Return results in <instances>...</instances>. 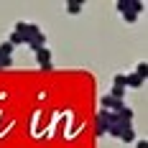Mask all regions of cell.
<instances>
[{
	"label": "cell",
	"instance_id": "cell-6",
	"mask_svg": "<svg viewBox=\"0 0 148 148\" xmlns=\"http://www.w3.org/2000/svg\"><path fill=\"white\" fill-rule=\"evenodd\" d=\"M66 10H69L72 15L82 13V0H69V3H66Z\"/></svg>",
	"mask_w": 148,
	"mask_h": 148
},
{
	"label": "cell",
	"instance_id": "cell-3",
	"mask_svg": "<svg viewBox=\"0 0 148 148\" xmlns=\"http://www.w3.org/2000/svg\"><path fill=\"white\" fill-rule=\"evenodd\" d=\"M36 54V61H38V66H44V64H51V51L49 49H38V51H33Z\"/></svg>",
	"mask_w": 148,
	"mask_h": 148
},
{
	"label": "cell",
	"instance_id": "cell-2",
	"mask_svg": "<svg viewBox=\"0 0 148 148\" xmlns=\"http://www.w3.org/2000/svg\"><path fill=\"white\" fill-rule=\"evenodd\" d=\"M26 46H31L33 51H38V49H46V33H44V31L33 33V36L28 38V44H26Z\"/></svg>",
	"mask_w": 148,
	"mask_h": 148
},
{
	"label": "cell",
	"instance_id": "cell-10",
	"mask_svg": "<svg viewBox=\"0 0 148 148\" xmlns=\"http://www.w3.org/2000/svg\"><path fill=\"white\" fill-rule=\"evenodd\" d=\"M120 140H125V143H133V140H135V130H133V128H130V130H125V133L120 135Z\"/></svg>",
	"mask_w": 148,
	"mask_h": 148
},
{
	"label": "cell",
	"instance_id": "cell-13",
	"mask_svg": "<svg viewBox=\"0 0 148 148\" xmlns=\"http://www.w3.org/2000/svg\"><path fill=\"white\" fill-rule=\"evenodd\" d=\"M133 143H135V148H148V140H146V138H143V140H138V138H135Z\"/></svg>",
	"mask_w": 148,
	"mask_h": 148
},
{
	"label": "cell",
	"instance_id": "cell-12",
	"mask_svg": "<svg viewBox=\"0 0 148 148\" xmlns=\"http://www.w3.org/2000/svg\"><path fill=\"white\" fill-rule=\"evenodd\" d=\"M112 84H118V87H125V74H115V77H112Z\"/></svg>",
	"mask_w": 148,
	"mask_h": 148
},
{
	"label": "cell",
	"instance_id": "cell-4",
	"mask_svg": "<svg viewBox=\"0 0 148 148\" xmlns=\"http://www.w3.org/2000/svg\"><path fill=\"white\" fill-rule=\"evenodd\" d=\"M107 95H110L112 100H118V102H123V97H125V87H118V84H112Z\"/></svg>",
	"mask_w": 148,
	"mask_h": 148
},
{
	"label": "cell",
	"instance_id": "cell-8",
	"mask_svg": "<svg viewBox=\"0 0 148 148\" xmlns=\"http://www.w3.org/2000/svg\"><path fill=\"white\" fill-rule=\"evenodd\" d=\"M120 15H123V18L128 21V23H135V21H138V13H135L130 5H128V10H125V13H120Z\"/></svg>",
	"mask_w": 148,
	"mask_h": 148
},
{
	"label": "cell",
	"instance_id": "cell-5",
	"mask_svg": "<svg viewBox=\"0 0 148 148\" xmlns=\"http://www.w3.org/2000/svg\"><path fill=\"white\" fill-rule=\"evenodd\" d=\"M140 84H143V79H140V77H135V74H125V87H140Z\"/></svg>",
	"mask_w": 148,
	"mask_h": 148
},
{
	"label": "cell",
	"instance_id": "cell-7",
	"mask_svg": "<svg viewBox=\"0 0 148 148\" xmlns=\"http://www.w3.org/2000/svg\"><path fill=\"white\" fill-rule=\"evenodd\" d=\"M135 77H140V79H143V82H146V77H148V64L146 61H140V64H138V66H135Z\"/></svg>",
	"mask_w": 148,
	"mask_h": 148
},
{
	"label": "cell",
	"instance_id": "cell-9",
	"mask_svg": "<svg viewBox=\"0 0 148 148\" xmlns=\"http://www.w3.org/2000/svg\"><path fill=\"white\" fill-rule=\"evenodd\" d=\"M13 49H15V46L10 44V41H3V44H0V54H3V56H10Z\"/></svg>",
	"mask_w": 148,
	"mask_h": 148
},
{
	"label": "cell",
	"instance_id": "cell-1",
	"mask_svg": "<svg viewBox=\"0 0 148 148\" xmlns=\"http://www.w3.org/2000/svg\"><path fill=\"white\" fill-rule=\"evenodd\" d=\"M107 118H110V110H102V112L97 115V120H95V135H97V138L107 135Z\"/></svg>",
	"mask_w": 148,
	"mask_h": 148
},
{
	"label": "cell",
	"instance_id": "cell-11",
	"mask_svg": "<svg viewBox=\"0 0 148 148\" xmlns=\"http://www.w3.org/2000/svg\"><path fill=\"white\" fill-rule=\"evenodd\" d=\"M8 66H13V56H3L0 54V69H8Z\"/></svg>",
	"mask_w": 148,
	"mask_h": 148
}]
</instances>
